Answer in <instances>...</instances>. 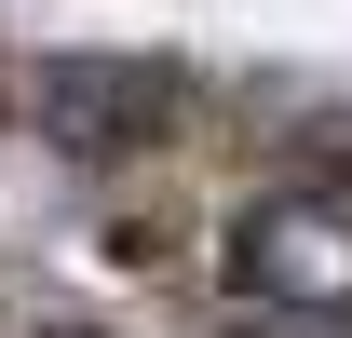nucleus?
I'll return each instance as SVG.
<instances>
[{
	"mask_svg": "<svg viewBox=\"0 0 352 338\" xmlns=\"http://www.w3.org/2000/svg\"><path fill=\"white\" fill-rule=\"evenodd\" d=\"M176 109H190V95H176V68H149V54H54V68H41V135L82 149V163L163 149Z\"/></svg>",
	"mask_w": 352,
	"mask_h": 338,
	"instance_id": "nucleus-1",
	"label": "nucleus"
},
{
	"mask_svg": "<svg viewBox=\"0 0 352 338\" xmlns=\"http://www.w3.org/2000/svg\"><path fill=\"white\" fill-rule=\"evenodd\" d=\"M230 284L244 297H285V311H325L352 297V203L339 190H285L230 230Z\"/></svg>",
	"mask_w": 352,
	"mask_h": 338,
	"instance_id": "nucleus-2",
	"label": "nucleus"
}]
</instances>
